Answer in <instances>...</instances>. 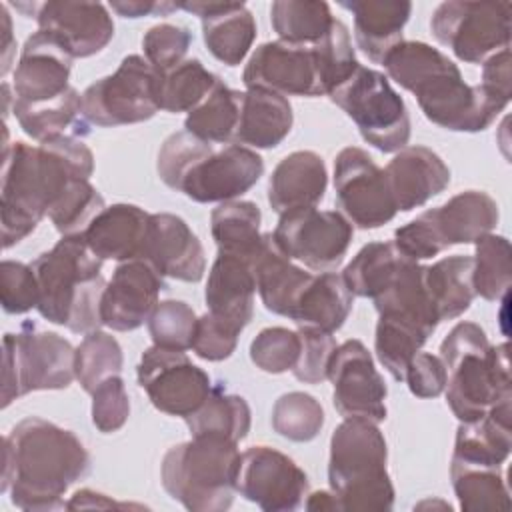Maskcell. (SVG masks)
<instances>
[{"label":"cell","mask_w":512,"mask_h":512,"mask_svg":"<svg viewBox=\"0 0 512 512\" xmlns=\"http://www.w3.org/2000/svg\"><path fill=\"white\" fill-rule=\"evenodd\" d=\"M102 262L80 236H62L30 266L38 278V312L76 334L100 330V302L106 288Z\"/></svg>","instance_id":"4"},{"label":"cell","mask_w":512,"mask_h":512,"mask_svg":"<svg viewBox=\"0 0 512 512\" xmlns=\"http://www.w3.org/2000/svg\"><path fill=\"white\" fill-rule=\"evenodd\" d=\"M220 82L198 58H188L170 70L158 72V106L178 114L192 112Z\"/></svg>","instance_id":"40"},{"label":"cell","mask_w":512,"mask_h":512,"mask_svg":"<svg viewBox=\"0 0 512 512\" xmlns=\"http://www.w3.org/2000/svg\"><path fill=\"white\" fill-rule=\"evenodd\" d=\"M242 82L246 88H266L282 96H326L314 44H260L242 72Z\"/></svg>","instance_id":"17"},{"label":"cell","mask_w":512,"mask_h":512,"mask_svg":"<svg viewBox=\"0 0 512 512\" xmlns=\"http://www.w3.org/2000/svg\"><path fill=\"white\" fill-rule=\"evenodd\" d=\"M300 356V336L282 326H270L250 342V360L268 374H282L296 366Z\"/></svg>","instance_id":"51"},{"label":"cell","mask_w":512,"mask_h":512,"mask_svg":"<svg viewBox=\"0 0 512 512\" xmlns=\"http://www.w3.org/2000/svg\"><path fill=\"white\" fill-rule=\"evenodd\" d=\"M90 472L80 438L40 416L20 420L2 438V484L16 508L48 512L64 508L66 490Z\"/></svg>","instance_id":"2"},{"label":"cell","mask_w":512,"mask_h":512,"mask_svg":"<svg viewBox=\"0 0 512 512\" xmlns=\"http://www.w3.org/2000/svg\"><path fill=\"white\" fill-rule=\"evenodd\" d=\"M446 380L448 372L442 358L430 352H416L404 374V382L418 398L440 396L446 388Z\"/></svg>","instance_id":"58"},{"label":"cell","mask_w":512,"mask_h":512,"mask_svg":"<svg viewBox=\"0 0 512 512\" xmlns=\"http://www.w3.org/2000/svg\"><path fill=\"white\" fill-rule=\"evenodd\" d=\"M340 6L352 12L356 44L374 64H382L386 54L402 42V30L412 12L408 0H344Z\"/></svg>","instance_id":"29"},{"label":"cell","mask_w":512,"mask_h":512,"mask_svg":"<svg viewBox=\"0 0 512 512\" xmlns=\"http://www.w3.org/2000/svg\"><path fill=\"white\" fill-rule=\"evenodd\" d=\"M76 348L56 332L24 326L2 340V408L36 390H64L76 378Z\"/></svg>","instance_id":"8"},{"label":"cell","mask_w":512,"mask_h":512,"mask_svg":"<svg viewBox=\"0 0 512 512\" xmlns=\"http://www.w3.org/2000/svg\"><path fill=\"white\" fill-rule=\"evenodd\" d=\"M240 332L242 330L230 324L228 320L214 316L212 312H206L196 320L192 350L198 358L208 362L226 360L236 350Z\"/></svg>","instance_id":"56"},{"label":"cell","mask_w":512,"mask_h":512,"mask_svg":"<svg viewBox=\"0 0 512 512\" xmlns=\"http://www.w3.org/2000/svg\"><path fill=\"white\" fill-rule=\"evenodd\" d=\"M510 2L448 0L430 18L434 38L468 64H482L510 48Z\"/></svg>","instance_id":"11"},{"label":"cell","mask_w":512,"mask_h":512,"mask_svg":"<svg viewBox=\"0 0 512 512\" xmlns=\"http://www.w3.org/2000/svg\"><path fill=\"white\" fill-rule=\"evenodd\" d=\"M482 86L510 98L512 96V72H510V48L496 52L482 62Z\"/></svg>","instance_id":"59"},{"label":"cell","mask_w":512,"mask_h":512,"mask_svg":"<svg viewBox=\"0 0 512 512\" xmlns=\"http://www.w3.org/2000/svg\"><path fill=\"white\" fill-rule=\"evenodd\" d=\"M130 506H132V504L114 502V500L106 498V496L100 494V492L82 488V490H78V492L70 498V502H66L64 508L76 510V508H130Z\"/></svg>","instance_id":"61"},{"label":"cell","mask_w":512,"mask_h":512,"mask_svg":"<svg viewBox=\"0 0 512 512\" xmlns=\"http://www.w3.org/2000/svg\"><path fill=\"white\" fill-rule=\"evenodd\" d=\"M444 246L474 244L490 234L500 218L496 200L482 190H464L438 208H430Z\"/></svg>","instance_id":"32"},{"label":"cell","mask_w":512,"mask_h":512,"mask_svg":"<svg viewBox=\"0 0 512 512\" xmlns=\"http://www.w3.org/2000/svg\"><path fill=\"white\" fill-rule=\"evenodd\" d=\"M12 112L20 128L36 142H48L66 134V128L78 124L82 116V94L76 88H68L62 96L44 102H24L14 98Z\"/></svg>","instance_id":"39"},{"label":"cell","mask_w":512,"mask_h":512,"mask_svg":"<svg viewBox=\"0 0 512 512\" xmlns=\"http://www.w3.org/2000/svg\"><path fill=\"white\" fill-rule=\"evenodd\" d=\"M94 172L92 150L76 136H58L38 146L8 144L4 130L0 224L2 246L8 250L48 216L50 206L76 180H90Z\"/></svg>","instance_id":"1"},{"label":"cell","mask_w":512,"mask_h":512,"mask_svg":"<svg viewBox=\"0 0 512 512\" xmlns=\"http://www.w3.org/2000/svg\"><path fill=\"white\" fill-rule=\"evenodd\" d=\"M158 110V70L138 54L82 92V118L102 128L146 122Z\"/></svg>","instance_id":"10"},{"label":"cell","mask_w":512,"mask_h":512,"mask_svg":"<svg viewBox=\"0 0 512 512\" xmlns=\"http://www.w3.org/2000/svg\"><path fill=\"white\" fill-rule=\"evenodd\" d=\"M402 258L392 242H368L344 268L342 278L352 296L374 300L390 284Z\"/></svg>","instance_id":"42"},{"label":"cell","mask_w":512,"mask_h":512,"mask_svg":"<svg viewBox=\"0 0 512 512\" xmlns=\"http://www.w3.org/2000/svg\"><path fill=\"white\" fill-rule=\"evenodd\" d=\"M426 340L428 336L418 328L394 318L378 316L374 352L394 380H404L410 360L416 356V352H420Z\"/></svg>","instance_id":"46"},{"label":"cell","mask_w":512,"mask_h":512,"mask_svg":"<svg viewBox=\"0 0 512 512\" xmlns=\"http://www.w3.org/2000/svg\"><path fill=\"white\" fill-rule=\"evenodd\" d=\"M122 364H124L122 348L118 340L108 332L92 330L76 346V358H74L76 380L82 386V390L88 394H92L102 380L120 374Z\"/></svg>","instance_id":"44"},{"label":"cell","mask_w":512,"mask_h":512,"mask_svg":"<svg viewBox=\"0 0 512 512\" xmlns=\"http://www.w3.org/2000/svg\"><path fill=\"white\" fill-rule=\"evenodd\" d=\"M450 480L458 504L466 512L506 510L510 506L502 466L450 460Z\"/></svg>","instance_id":"36"},{"label":"cell","mask_w":512,"mask_h":512,"mask_svg":"<svg viewBox=\"0 0 512 512\" xmlns=\"http://www.w3.org/2000/svg\"><path fill=\"white\" fill-rule=\"evenodd\" d=\"M34 20L38 22V30L52 34L72 58L98 54L114 36L112 16L100 2H38Z\"/></svg>","instance_id":"20"},{"label":"cell","mask_w":512,"mask_h":512,"mask_svg":"<svg viewBox=\"0 0 512 512\" xmlns=\"http://www.w3.org/2000/svg\"><path fill=\"white\" fill-rule=\"evenodd\" d=\"M214 150V144L204 142L190 134L188 130H180L170 134L160 150H158V160H156V170L160 180L172 188L178 190L184 176L210 152Z\"/></svg>","instance_id":"49"},{"label":"cell","mask_w":512,"mask_h":512,"mask_svg":"<svg viewBox=\"0 0 512 512\" xmlns=\"http://www.w3.org/2000/svg\"><path fill=\"white\" fill-rule=\"evenodd\" d=\"M182 10L202 20L208 52L226 66H238L256 40V20L244 2H182Z\"/></svg>","instance_id":"23"},{"label":"cell","mask_w":512,"mask_h":512,"mask_svg":"<svg viewBox=\"0 0 512 512\" xmlns=\"http://www.w3.org/2000/svg\"><path fill=\"white\" fill-rule=\"evenodd\" d=\"M248 262L252 266L256 290L266 310L290 318L298 296L314 274L292 264V260L276 244L272 232L262 234L258 248L248 258Z\"/></svg>","instance_id":"25"},{"label":"cell","mask_w":512,"mask_h":512,"mask_svg":"<svg viewBox=\"0 0 512 512\" xmlns=\"http://www.w3.org/2000/svg\"><path fill=\"white\" fill-rule=\"evenodd\" d=\"M150 214L136 204L106 206L84 230L82 238L100 260H136L142 254Z\"/></svg>","instance_id":"28"},{"label":"cell","mask_w":512,"mask_h":512,"mask_svg":"<svg viewBox=\"0 0 512 512\" xmlns=\"http://www.w3.org/2000/svg\"><path fill=\"white\" fill-rule=\"evenodd\" d=\"M472 256H446L432 266H424V288L438 316V322L462 316L476 292L472 286Z\"/></svg>","instance_id":"34"},{"label":"cell","mask_w":512,"mask_h":512,"mask_svg":"<svg viewBox=\"0 0 512 512\" xmlns=\"http://www.w3.org/2000/svg\"><path fill=\"white\" fill-rule=\"evenodd\" d=\"M314 50L318 58L324 94L330 96L360 66V62L356 60L346 24L334 18L328 34L314 44Z\"/></svg>","instance_id":"48"},{"label":"cell","mask_w":512,"mask_h":512,"mask_svg":"<svg viewBox=\"0 0 512 512\" xmlns=\"http://www.w3.org/2000/svg\"><path fill=\"white\" fill-rule=\"evenodd\" d=\"M330 100L356 124L360 136L380 152H398L410 140V114L388 78L366 66L340 84Z\"/></svg>","instance_id":"9"},{"label":"cell","mask_w":512,"mask_h":512,"mask_svg":"<svg viewBox=\"0 0 512 512\" xmlns=\"http://www.w3.org/2000/svg\"><path fill=\"white\" fill-rule=\"evenodd\" d=\"M270 22L284 42L316 44L328 34L334 16L322 0H276L270 6Z\"/></svg>","instance_id":"41"},{"label":"cell","mask_w":512,"mask_h":512,"mask_svg":"<svg viewBox=\"0 0 512 512\" xmlns=\"http://www.w3.org/2000/svg\"><path fill=\"white\" fill-rule=\"evenodd\" d=\"M296 332L300 336V356L292 374L304 384H320L328 380V366L338 348L334 336L308 326H300Z\"/></svg>","instance_id":"52"},{"label":"cell","mask_w":512,"mask_h":512,"mask_svg":"<svg viewBox=\"0 0 512 512\" xmlns=\"http://www.w3.org/2000/svg\"><path fill=\"white\" fill-rule=\"evenodd\" d=\"M140 260L152 264L160 276L198 282L206 272L202 242L184 218L170 212L150 214Z\"/></svg>","instance_id":"21"},{"label":"cell","mask_w":512,"mask_h":512,"mask_svg":"<svg viewBox=\"0 0 512 512\" xmlns=\"http://www.w3.org/2000/svg\"><path fill=\"white\" fill-rule=\"evenodd\" d=\"M192 436H218L240 442L250 432V406L238 394L212 388L202 406L184 418Z\"/></svg>","instance_id":"37"},{"label":"cell","mask_w":512,"mask_h":512,"mask_svg":"<svg viewBox=\"0 0 512 512\" xmlns=\"http://www.w3.org/2000/svg\"><path fill=\"white\" fill-rule=\"evenodd\" d=\"M238 442L218 436H192L172 446L160 464L164 490L192 512H224L236 492Z\"/></svg>","instance_id":"7"},{"label":"cell","mask_w":512,"mask_h":512,"mask_svg":"<svg viewBox=\"0 0 512 512\" xmlns=\"http://www.w3.org/2000/svg\"><path fill=\"white\" fill-rule=\"evenodd\" d=\"M108 6L118 16H124V18L166 16L180 8L176 2H154V0H112Z\"/></svg>","instance_id":"60"},{"label":"cell","mask_w":512,"mask_h":512,"mask_svg":"<svg viewBox=\"0 0 512 512\" xmlns=\"http://www.w3.org/2000/svg\"><path fill=\"white\" fill-rule=\"evenodd\" d=\"M256 278L248 258L218 252L204 290L208 312L244 330L254 316Z\"/></svg>","instance_id":"26"},{"label":"cell","mask_w":512,"mask_h":512,"mask_svg":"<svg viewBox=\"0 0 512 512\" xmlns=\"http://www.w3.org/2000/svg\"><path fill=\"white\" fill-rule=\"evenodd\" d=\"M130 416V398L120 374L102 380L92 392V424L102 434L120 430Z\"/></svg>","instance_id":"55"},{"label":"cell","mask_w":512,"mask_h":512,"mask_svg":"<svg viewBox=\"0 0 512 512\" xmlns=\"http://www.w3.org/2000/svg\"><path fill=\"white\" fill-rule=\"evenodd\" d=\"M306 508L310 512H326V510H340V502L338 498L334 496V492H326V490H318V492H312L306 500Z\"/></svg>","instance_id":"63"},{"label":"cell","mask_w":512,"mask_h":512,"mask_svg":"<svg viewBox=\"0 0 512 512\" xmlns=\"http://www.w3.org/2000/svg\"><path fill=\"white\" fill-rule=\"evenodd\" d=\"M234 486L266 512H288L302 506L310 484L290 456L270 446H250L240 454Z\"/></svg>","instance_id":"15"},{"label":"cell","mask_w":512,"mask_h":512,"mask_svg":"<svg viewBox=\"0 0 512 512\" xmlns=\"http://www.w3.org/2000/svg\"><path fill=\"white\" fill-rule=\"evenodd\" d=\"M392 244L404 258L412 262L438 256L442 250H446L436 228V222L432 218V210H426L418 218L396 228Z\"/></svg>","instance_id":"57"},{"label":"cell","mask_w":512,"mask_h":512,"mask_svg":"<svg viewBox=\"0 0 512 512\" xmlns=\"http://www.w3.org/2000/svg\"><path fill=\"white\" fill-rule=\"evenodd\" d=\"M264 174L262 156L240 144H226L202 158L182 180L178 192L194 202H230L246 194Z\"/></svg>","instance_id":"18"},{"label":"cell","mask_w":512,"mask_h":512,"mask_svg":"<svg viewBox=\"0 0 512 512\" xmlns=\"http://www.w3.org/2000/svg\"><path fill=\"white\" fill-rule=\"evenodd\" d=\"M382 64L396 84L416 96L432 124L452 132L486 130L510 102L482 84H466L458 66L426 42L402 40Z\"/></svg>","instance_id":"3"},{"label":"cell","mask_w":512,"mask_h":512,"mask_svg":"<svg viewBox=\"0 0 512 512\" xmlns=\"http://www.w3.org/2000/svg\"><path fill=\"white\" fill-rule=\"evenodd\" d=\"M508 350V342L492 346L474 322H458L442 340L446 402L460 422L480 420L498 400L512 394Z\"/></svg>","instance_id":"5"},{"label":"cell","mask_w":512,"mask_h":512,"mask_svg":"<svg viewBox=\"0 0 512 512\" xmlns=\"http://www.w3.org/2000/svg\"><path fill=\"white\" fill-rule=\"evenodd\" d=\"M0 298L8 314H24L38 308L40 286L30 264L2 260L0 264Z\"/></svg>","instance_id":"54"},{"label":"cell","mask_w":512,"mask_h":512,"mask_svg":"<svg viewBox=\"0 0 512 512\" xmlns=\"http://www.w3.org/2000/svg\"><path fill=\"white\" fill-rule=\"evenodd\" d=\"M352 304L354 296L348 290L342 274L328 270L312 276L298 296L290 320H294L298 326L318 328L334 334L344 326Z\"/></svg>","instance_id":"33"},{"label":"cell","mask_w":512,"mask_h":512,"mask_svg":"<svg viewBox=\"0 0 512 512\" xmlns=\"http://www.w3.org/2000/svg\"><path fill=\"white\" fill-rule=\"evenodd\" d=\"M260 220V208L250 200L218 204L210 214V232L218 252L250 258L262 240Z\"/></svg>","instance_id":"35"},{"label":"cell","mask_w":512,"mask_h":512,"mask_svg":"<svg viewBox=\"0 0 512 512\" xmlns=\"http://www.w3.org/2000/svg\"><path fill=\"white\" fill-rule=\"evenodd\" d=\"M476 254L472 256V286L484 300H500L508 294L512 282V250L510 242L498 234H486L476 242Z\"/></svg>","instance_id":"43"},{"label":"cell","mask_w":512,"mask_h":512,"mask_svg":"<svg viewBox=\"0 0 512 512\" xmlns=\"http://www.w3.org/2000/svg\"><path fill=\"white\" fill-rule=\"evenodd\" d=\"M334 192L346 218L362 230L380 228L398 212L384 170L358 146L338 152L334 160Z\"/></svg>","instance_id":"14"},{"label":"cell","mask_w":512,"mask_h":512,"mask_svg":"<svg viewBox=\"0 0 512 512\" xmlns=\"http://www.w3.org/2000/svg\"><path fill=\"white\" fill-rule=\"evenodd\" d=\"M388 446L376 422L344 418L330 438L328 482L342 512H386L394 486L386 468Z\"/></svg>","instance_id":"6"},{"label":"cell","mask_w":512,"mask_h":512,"mask_svg":"<svg viewBox=\"0 0 512 512\" xmlns=\"http://www.w3.org/2000/svg\"><path fill=\"white\" fill-rule=\"evenodd\" d=\"M280 250L310 270L328 272L336 268L352 242V222L336 210L296 208L280 214L272 232Z\"/></svg>","instance_id":"12"},{"label":"cell","mask_w":512,"mask_h":512,"mask_svg":"<svg viewBox=\"0 0 512 512\" xmlns=\"http://www.w3.org/2000/svg\"><path fill=\"white\" fill-rule=\"evenodd\" d=\"M196 320V312L184 300H162L146 324L156 346L184 352L192 348Z\"/></svg>","instance_id":"50"},{"label":"cell","mask_w":512,"mask_h":512,"mask_svg":"<svg viewBox=\"0 0 512 512\" xmlns=\"http://www.w3.org/2000/svg\"><path fill=\"white\" fill-rule=\"evenodd\" d=\"M164 288V276H160L146 260L136 258L120 262L102 294V326L116 332L140 328L158 306V296Z\"/></svg>","instance_id":"19"},{"label":"cell","mask_w":512,"mask_h":512,"mask_svg":"<svg viewBox=\"0 0 512 512\" xmlns=\"http://www.w3.org/2000/svg\"><path fill=\"white\" fill-rule=\"evenodd\" d=\"M104 208V198L90 180L76 178L50 206L48 218L60 236H80Z\"/></svg>","instance_id":"45"},{"label":"cell","mask_w":512,"mask_h":512,"mask_svg":"<svg viewBox=\"0 0 512 512\" xmlns=\"http://www.w3.org/2000/svg\"><path fill=\"white\" fill-rule=\"evenodd\" d=\"M242 92L222 80L184 120V130L210 144H232L240 120Z\"/></svg>","instance_id":"38"},{"label":"cell","mask_w":512,"mask_h":512,"mask_svg":"<svg viewBox=\"0 0 512 512\" xmlns=\"http://www.w3.org/2000/svg\"><path fill=\"white\" fill-rule=\"evenodd\" d=\"M0 16H2V32H4V44H2V74H6L12 66V58L16 54V42L12 36V20L8 14L6 4H0Z\"/></svg>","instance_id":"62"},{"label":"cell","mask_w":512,"mask_h":512,"mask_svg":"<svg viewBox=\"0 0 512 512\" xmlns=\"http://www.w3.org/2000/svg\"><path fill=\"white\" fill-rule=\"evenodd\" d=\"M324 426L320 402L306 392H286L272 406V428L292 442L314 440Z\"/></svg>","instance_id":"47"},{"label":"cell","mask_w":512,"mask_h":512,"mask_svg":"<svg viewBox=\"0 0 512 512\" xmlns=\"http://www.w3.org/2000/svg\"><path fill=\"white\" fill-rule=\"evenodd\" d=\"M328 380L334 386L332 402L344 418L386 420L388 388L374 366L368 348L352 338L342 342L328 366Z\"/></svg>","instance_id":"16"},{"label":"cell","mask_w":512,"mask_h":512,"mask_svg":"<svg viewBox=\"0 0 512 512\" xmlns=\"http://www.w3.org/2000/svg\"><path fill=\"white\" fill-rule=\"evenodd\" d=\"M72 54L48 32L38 30L26 38L14 68V98L44 102L62 96L70 84Z\"/></svg>","instance_id":"22"},{"label":"cell","mask_w":512,"mask_h":512,"mask_svg":"<svg viewBox=\"0 0 512 512\" xmlns=\"http://www.w3.org/2000/svg\"><path fill=\"white\" fill-rule=\"evenodd\" d=\"M136 376L152 406L170 416H190L212 392L210 376L186 352L156 344L142 352Z\"/></svg>","instance_id":"13"},{"label":"cell","mask_w":512,"mask_h":512,"mask_svg":"<svg viewBox=\"0 0 512 512\" xmlns=\"http://www.w3.org/2000/svg\"><path fill=\"white\" fill-rule=\"evenodd\" d=\"M378 316L406 322L426 336L436 330L438 316L424 288V266L402 258L390 284L374 298Z\"/></svg>","instance_id":"31"},{"label":"cell","mask_w":512,"mask_h":512,"mask_svg":"<svg viewBox=\"0 0 512 512\" xmlns=\"http://www.w3.org/2000/svg\"><path fill=\"white\" fill-rule=\"evenodd\" d=\"M328 170L320 154L296 150L284 156L268 180V202L276 214L316 206L326 192Z\"/></svg>","instance_id":"27"},{"label":"cell","mask_w":512,"mask_h":512,"mask_svg":"<svg viewBox=\"0 0 512 512\" xmlns=\"http://www.w3.org/2000/svg\"><path fill=\"white\" fill-rule=\"evenodd\" d=\"M394 204L410 212L450 184V168L426 146H404L384 168Z\"/></svg>","instance_id":"24"},{"label":"cell","mask_w":512,"mask_h":512,"mask_svg":"<svg viewBox=\"0 0 512 512\" xmlns=\"http://www.w3.org/2000/svg\"><path fill=\"white\" fill-rule=\"evenodd\" d=\"M190 44H192V32L184 26H176L168 22L148 28V32L142 38L144 58L158 72L170 70L176 64L184 62V56Z\"/></svg>","instance_id":"53"},{"label":"cell","mask_w":512,"mask_h":512,"mask_svg":"<svg viewBox=\"0 0 512 512\" xmlns=\"http://www.w3.org/2000/svg\"><path fill=\"white\" fill-rule=\"evenodd\" d=\"M292 122L294 114L286 96L266 88H246L232 144L262 150L276 148L290 134Z\"/></svg>","instance_id":"30"}]
</instances>
